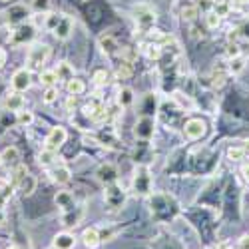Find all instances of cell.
Here are the masks:
<instances>
[{"mask_svg":"<svg viewBox=\"0 0 249 249\" xmlns=\"http://www.w3.org/2000/svg\"><path fill=\"white\" fill-rule=\"evenodd\" d=\"M52 54V48L48 44H34L28 48V54H26V64H28V70L34 72V70H40L42 72V66L48 62Z\"/></svg>","mask_w":249,"mask_h":249,"instance_id":"6da1fadb","label":"cell"},{"mask_svg":"<svg viewBox=\"0 0 249 249\" xmlns=\"http://www.w3.org/2000/svg\"><path fill=\"white\" fill-rule=\"evenodd\" d=\"M82 112H84V116L86 118H90L94 124H102V122H106L108 120V108L104 106V104L100 102V100H92V102H88L84 108H82Z\"/></svg>","mask_w":249,"mask_h":249,"instance_id":"7a4b0ae2","label":"cell"},{"mask_svg":"<svg viewBox=\"0 0 249 249\" xmlns=\"http://www.w3.org/2000/svg\"><path fill=\"white\" fill-rule=\"evenodd\" d=\"M66 140H68V132H66V128L54 126V128H50V132H48V136H46L44 148H46V150H54V152H58V150L66 143Z\"/></svg>","mask_w":249,"mask_h":249,"instance_id":"3957f363","label":"cell"},{"mask_svg":"<svg viewBox=\"0 0 249 249\" xmlns=\"http://www.w3.org/2000/svg\"><path fill=\"white\" fill-rule=\"evenodd\" d=\"M207 132V124L201 120V118H192L185 122V126H183V134L188 140L196 142V140H201Z\"/></svg>","mask_w":249,"mask_h":249,"instance_id":"277c9868","label":"cell"},{"mask_svg":"<svg viewBox=\"0 0 249 249\" xmlns=\"http://www.w3.org/2000/svg\"><path fill=\"white\" fill-rule=\"evenodd\" d=\"M124 199H126V194H124V190L120 188L118 183L106 185V192H104V201H106L108 207H112V210H118V207L124 205Z\"/></svg>","mask_w":249,"mask_h":249,"instance_id":"5b68a950","label":"cell"},{"mask_svg":"<svg viewBox=\"0 0 249 249\" xmlns=\"http://www.w3.org/2000/svg\"><path fill=\"white\" fill-rule=\"evenodd\" d=\"M32 84V72L28 68H18L14 74H12V80H10V86L14 92H26Z\"/></svg>","mask_w":249,"mask_h":249,"instance_id":"8992f818","label":"cell"},{"mask_svg":"<svg viewBox=\"0 0 249 249\" xmlns=\"http://www.w3.org/2000/svg\"><path fill=\"white\" fill-rule=\"evenodd\" d=\"M134 190L138 194H150V190H152V176H150V170L146 168V165H140V168L136 170Z\"/></svg>","mask_w":249,"mask_h":249,"instance_id":"52a82bcc","label":"cell"},{"mask_svg":"<svg viewBox=\"0 0 249 249\" xmlns=\"http://www.w3.org/2000/svg\"><path fill=\"white\" fill-rule=\"evenodd\" d=\"M154 130H156V124H154V118L152 116H142L134 128V136L138 140H150L154 136Z\"/></svg>","mask_w":249,"mask_h":249,"instance_id":"ba28073f","label":"cell"},{"mask_svg":"<svg viewBox=\"0 0 249 249\" xmlns=\"http://www.w3.org/2000/svg\"><path fill=\"white\" fill-rule=\"evenodd\" d=\"M72 30H74V20L70 16H66V14H60V20H58V24L54 26L52 34L58 40H66V38H70Z\"/></svg>","mask_w":249,"mask_h":249,"instance_id":"9c48e42d","label":"cell"},{"mask_svg":"<svg viewBox=\"0 0 249 249\" xmlns=\"http://www.w3.org/2000/svg\"><path fill=\"white\" fill-rule=\"evenodd\" d=\"M32 36H34V26L32 24H20L10 34V42L12 44H24L26 40H32Z\"/></svg>","mask_w":249,"mask_h":249,"instance_id":"30bf717a","label":"cell"},{"mask_svg":"<svg viewBox=\"0 0 249 249\" xmlns=\"http://www.w3.org/2000/svg\"><path fill=\"white\" fill-rule=\"evenodd\" d=\"M96 176H98V181L106 183V185L118 181V170H116V165H112V163H104V165H100L98 172H96Z\"/></svg>","mask_w":249,"mask_h":249,"instance_id":"8fae6325","label":"cell"},{"mask_svg":"<svg viewBox=\"0 0 249 249\" xmlns=\"http://www.w3.org/2000/svg\"><path fill=\"white\" fill-rule=\"evenodd\" d=\"M26 106V102H24V96H20V92H10L6 94L4 98V108L10 110V112H20V110H24Z\"/></svg>","mask_w":249,"mask_h":249,"instance_id":"7c38bea8","label":"cell"},{"mask_svg":"<svg viewBox=\"0 0 249 249\" xmlns=\"http://www.w3.org/2000/svg\"><path fill=\"white\" fill-rule=\"evenodd\" d=\"M52 247L54 249H74L76 247V237L72 233H68V231H62V233L54 235Z\"/></svg>","mask_w":249,"mask_h":249,"instance_id":"4fadbf2b","label":"cell"},{"mask_svg":"<svg viewBox=\"0 0 249 249\" xmlns=\"http://www.w3.org/2000/svg\"><path fill=\"white\" fill-rule=\"evenodd\" d=\"M54 201H56V205L62 210V213H64V212H70V210H74V207H76L74 196H72L70 192H58L56 197H54Z\"/></svg>","mask_w":249,"mask_h":249,"instance_id":"5bb4252c","label":"cell"},{"mask_svg":"<svg viewBox=\"0 0 249 249\" xmlns=\"http://www.w3.org/2000/svg\"><path fill=\"white\" fill-rule=\"evenodd\" d=\"M82 215H84V210L76 205L74 210H70V212H64V213H62V225H64V227H76V225L80 223Z\"/></svg>","mask_w":249,"mask_h":249,"instance_id":"9a60e30c","label":"cell"},{"mask_svg":"<svg viewBox=\"0 0 249 249\" xmlns=\"http://www.w3.org/2000/svg\"><path fill=\"white\" fill-rule=\"evenodd\" d=\"M82 243H84L88 249H96L102 243L100 231L96 230V227H88V230H84V233H82Z\"/></svg>","mask_w":249,"mask_h":249,"instance_id":"2e32d148","label":"cell"},{"mask_svg":"<svg viewBox=\"0 0 249 249\" xmlns=\"http://www.w3.org/2000/svg\"><path fill=\"white\" fill-rule=\"evenodd\" d=\"M146 34H148V42L158 44V46H161V48L168 46V44L172 42V36L165 34V32H161V30H158V28H152V30H148Z\"/></svg>","mask_w":249,"mask_h":249,"instance_id":"e0dca14e","label":"cell"},{"mask_svg":"<svg viewBox=\"0 0 249 249\" xmlns=\"http://www.w3.org/2000/svg\"><path fill=\"white\" fill-rule=\"evenodd\" d=\"M50 176H52V181H56L58 185H64V183H68L70 181V178H72V172H70V168H66V165H56V168L50 172Z\"/></svg>","mask_w":249,"mask_h":249,"instance_id":"ac0fdd59","label":"cell"},{"mask_svg":"<svg viewBox=\"0 0 249 249\" xmlns=\"http://www.w3.org/2000/svg\"><path fill=\"white\" fill-rule=\"evenodd\" d=\"M66 92L70 96H80V94H84L86 92V84H84V80H80V78H70L66 82Z\"/></svg>","mask_w":249,"mask_h":249,"instance_id":"d6986e66","label":"cell"},{"mask_svg":"<svg viewBox=\"0 0 249 249\" xmlns=\"http://www.w3.org/2000/svg\"><path fill=\"white\" fill-rule=\"evenodd\" d=\"M54 72H56L58 80H64V82H68L70 78H74V68L68 64V62H58V66L54 68Z\"/></svg>","mask_w":249,"mask_h":249,"instance_id":"ffe728a7","label":"cell"},{"mask_svg":"<svg viewBox=\"0 0 249 249\" xmlns=\"http://www.w3.org/2000/svg\"><path fill=\"white\" fill-rule=\"evenodd\" d=\"M56 160H58V152H54V150H42L40 152V156H38V163L42 165V168H50L52 163H56Z\"/></svg>","mask_w":249,"mask_h":249,"instance_id":"44dd1931","label":"cell"},{"mask_svg":"<svg viewBox=\"0 0 249 249\" xmlns=\"http://www.w3.org/2000/svg\"><path fill=\"white\" fill-rule=\"evenodd\" d=\"M18 190L22 192L24 196H32V194L36 192V178L28 174V176H26V178H24L22 181L18 183Z\"/></svg>","mask_w":249,"mask_h":249,"instance_id":"7402d4cb","label":"cell"},{"mask_svg":"<svg viewBox=\"0 0 249 249\" xmlns=\"http://www.w3.org/2000/svg\"><path fill=\"white\" fill-rule=\"evenodd\" d=\"M134 104V92L132 88H122L120 94H118V106L120 108H128Z\"/></svg>","mask_w":249,"mask_h":249,"instance_id":"603a6c76","label":"cell"},{"mask_svg":"<svg viewBox=\"0 0 249 249\" xmlns=\"http://www.w3.org/2000/svg\"><path fill=\"white\" fill-rule=\"evenodd\" d=\"M10 176H12V185H14V188H18V183L28 176V168H26L24 163H18V165H14V168H12V174Z\"/></svg>","mask_w":249,"mask_h":249,"instance_id":"cb8c5ba5","label":"cell"},{"mask_svg":"<svg viewBox=\"0 0 249 249\" xmlns=\"http://www.w3.org/2000/svg\"><path fill=\"white\" fill-rule=\"evenodd\" d=\"M58 82L60 80H58V76H56L54 70H42V72H40V84H42V86L50 88V86H56Z\"/></svg>","mask_w":249,"mask_h":249,"instance_id":"d4e9b609","label":"cell"},{"mask_svg":"<svg viewBox=\"0 0 249 249\" xmlns=\"http://www.w3.org/2000/svg\"><path fill=\"white\" fill-rule=\"evenodd\" d=\"M16 124H18V126H24V128L32 126V124H34V114L28 112V110H20V112H16Z\"/></svg>","mask_w":249,"mask_h":249,"instance_id":"484cf974","label":"cell"},{"mask_svg":"<svg viewBox=\"0 0 249 249\" xmlns=\"http://www.w3.org/2000/svg\"><path fill=\"white\" fill-rule=\"evenodd\" d=\"M2 158H4V163H10V165H18V160H20V152L18 148L10 146L2 152Z\"/></svg>","mask_w":249,"mask_h":249,"instance_id":"4316f807","label":"cell"},{"mask_svg":"<svg viewBox=\"0 0 249 249\" xmlns=\"http://www.w3.org/2000/svg\"><path fill=\"white\" fill-rule=\"evenodd\" d=\"M100 46H102V52H106L108 56L118 50V44L114 42L112 36H102V38H100Z\"/></svg>","mask_w":249,"mask_h":249,"instance_id":"83f0119b","label":"cell"},{"mask_svg":"<svg viewBox=\"0 0 249 249\" xmlns=\"http://www.w3.org/2000/svg\"><path fill=\"white\" fill-rule=\"evenodd\" d=\"M205 24H207V28H210V30H215L221 24V16L215 10H207L205 12Z\"/></svg>","mask_w":249,"mask_h":249,"instance_id":"f1b7e54d","label":"cell"},{"mask_svg":"<svg viewBox=\"0 0 249 249\" xmlns=\"http://www.w3.org/2000/svg\"><path fill=\"white\" fill-rule=\"evenodd\" d=\"M12 190H14V185H12V183H4V185H0V210H4L6 201H8V199H10V196H12Z\"/></svg>","mask_w":249,"mask_h":249,"instance_id":"f546056e","label":"cell"},{"mask_svg":"<svg viewBox=\"0 0 249 249\" xmlns=\"http://www.w3.org/2000/svg\"><path fill=\"white\" fill-rule=\"evenodd\" d=\"M143 54H146L150 60H158L161 56V46L152 44V42H146V44H143Z\"/></svg>","mask_w":249,"mask_h":249,"instance_id":"4dcf8cb0","label":"cell"},{"mask_svg":"<svg viewBox=\"0 0 249 249\" xmlns=\"http://www.w3.org/2000/svg\"><path fill=\"white\" fill-rule=\"evenodd\" d=\"M247 156H245V150H243V146H231L230 150H227V160H231V161H241V160H245Z\"/></svg>","mask_w":249,"mask_h":249,"instance_id":"1f68e13d","label":"cell"},{"mask_svg":"<svg viewBox=\"0 0 249 249\" xmlns=\"http://www.w3.org/2000/svg\"><path fill=\"white\" fill-rule=\"evenodd\" d=\"M243 68H245V62H243L241 56H233V58H230V72H231L233 76L241 74Z\"/></svg>","mask_w":249,"mask_h":249,"instance_id":"d6a6232c","label":"cell"},{"mask_svg":"<svg viewBox=\"0 0 249 249\" xmlns=\"http://www.w3.org/2000/svg\"><path fill=\"white\" fill-rule=\"evenodd\" d=\"M132 64L130 62H122V64L118 66V70H116V76H118V80H128V78H132Z\"/></svg>","mask_w":249,"mask_h":249,"instance_id":"836d02e7","label":"cell"},{"mask_svg":"<svg viewBox=\"0 0 249 249\" xmlns=\"http://www.w3.org/2000/svg\"><path fill=\"white\" fill-rule=\"evenodd\" d=\"M56 100H58V86L46 88V92L42 94V102L46 104V106H50V104H54Z\"/></svg>","mask_w":249,"mask_h":249,"instance_id":"e575fe53","label":"cell"},{"mask_svg":"<svg viewBox=\"0 0 249 249\" xmlns=\"http://www.w3.org/2000/svg\"><path fill=\"white\" fill-rule=\"evenodd\" d=\"M108 78H110V74H108L106 70H96L94 76H92V80H94L96 86H106V84H108Z\"/></svg>","mask_w":249,"mask_h":249,"instance_id":"d590c367","label":"cell"},{"mask_svg":"<svg viewBox=\"0 0 249 249\" xmlns=\"http://www.w3.org/2000/svg\"><path fill=\"white\" fill-rule=\"evenodd\" d=\"M30 6L36 12H48L50 10V0H32Z\"/></svg>","mask_w":249,"mask_h":249,"instance_id":"8d00e7d4","label":"cell"},{"mask_svg":"<svg viewBox=\"0 0 249 249\" xmlns=\"http://www.w3.org/2000/svg\"><path fill=\"white\" fill-rule=\"evenodd\" d=\"M181 16H183V20H196V16H197V6H185V8L181 10Z\"/></svg>","mask_w":249,"mask_h":249,"instance_id":"74e56055","label":"cell"},{"mask_svg":"<svg viewBox=\"0 0 249 249\" xmlns=\"http://www.w3.org/2000/svg\"><path fill=\"white\" fill-rule=\"evenodd\" d=\"M76 106H78L76 96H68V98H66V102H64V110H66L68 114H72V112L76 110Z\"/></svg>","mask_w":249,"mask_h":249,"instance_id":"f35d334b","label":"cell"},{"mask_svg":"<svg viewBox=\"0 0 249 249\" xmlns=\"http://www.w3.org/2000/svg\"><path fill=\"white\" fill-rule=\"evenodd\" d=\"M237 245H239V249H249V233H247V235H243V237L239 239V243H237Z\"/></svg>","mask_w":249,"mask_h":249,"instance_id":"ab89813d","label":"cell"},{"mask_svg":"<svg viewBox=\"0 0 249 249\" xmlns=\"http://www.w3.org/2000/svg\"><path fill=\"white\" fill-rule=\"evenodd\" d=\"M241 176H243V179H245V181H249V161L241 165Z\"/></svg>","mask_w":249,"mask_h":249,"instance_id":"60d3db41","label":"cell"},{"mask_svg":"<svg viewBox=\"0 0 249 249\" xmlns=\"http://www.w3.org/2000/svg\"><path fill=\"white\" fill-rule=\"evenodd\" d=\"M4 64H6V52H4L2 48H0V70L4 68Z\"/></svg>","mask_w":249,"mask_h":249,"instance_id":"b9f144b4","label":"cell"},{"mask_svg":"<svg viewBox=\"0 0 249 249\" xmlns=\"http://www.w3.org/2000/svg\"><path fill=\"white\" fill-rule=\"evenodd\" d=\"M215 12H217L219 16H225V12H227V4H219V6H215Z\"/></svg>","mask_w":249,"mask_h":249,"instance_id":"7bdbcfd3","label":"cell"},{"mask_svg":"<svg viewBox=\"0 0 249 249\" xmlns=\"http://www.w3.org/2000/svg\"><path fill=\"white\" fill-rule=\"evenodd\" d=\"M241 146H243V150H245V156H249V138H247V140L241 143Z\"/></svg>","mask_w":249,"mask_h":249,"instance_id":"ee69618b","label":"cell"},{"mask_svg":"<svg viewBox=\"0 0 249 249\" xmlns=\"http://www.w3.org/2000/svg\"><path fill=\"white\" fill-rule=\"evenodd\" d=\"M4 219H6V215H4V210H0V223H4Z\"/></svg>","mask_w":249,"mask_h":249,"instance_id":"f6af8a7d","label":"cell"},{"mask_svg":"<svg viewBox=\"0 0 249 249\" xmlns=\"http://www.w3.org/2000/svg\"><path fill=\"white\" fill-rule=\"evenodd\" d=\"M2 163H4V158H2V154H0V168H2Z\"/></svg>","mask_w":249,"mask_h":249,"instance_id":"bcb514c9","label":"cell"},{"mask_svg":"<svg viewBox=\"0 0 249 249\" xmlns=\"http://www.w3.org/2000/svg\"><path fill=\"white\" fill-rule=\"evenodd\" d=\"M4 134V126H2V124H0V136H2Z\"/></svg>","mask_w":249,"mask_h":249,"instance_id":"7dc6e473","label":"cell"},{"mask_svg":"<svg viewBox=\"0 0 249 249\" xmlns=\"http://www.w3.org/2000/svg\"><path fill=\"white\" fill-rule=\"evenodd\" d=\"M239 2H241V4H249V0H239Z\"/></svg>","mask_w":249,"mask_h":249,"instance_id":"c3c4849f","label":"cell"},{"mask_svg":"<svg viewBox=\"0 0 249 249\" xmlns=\"http://www.w3.org/2000/svg\"><path fill=\"white\" fill-rule=\"evenodd\" d=\"M8 249H18V247H16V245H10V247H8Z\"/></svg>","mask_w":249,"mask_h":249,"instance_id":"681fc988","label":"cell"},{"mask_svg":"<svg viewBox=\"0 0 249 249\" xmlns=\"http://www.w3.org/2000/svg\"><path fill=\"white\" fill-rule=\"evenodd\" d=\"M2 2H10V0H2Z\"/></svg>","mask_w":249,"mask_h":249,"instance_id":"f907efd6","label":"cell"},{"mask_svg":"<svg viewBox=\"0 0 249 249\" xmlns=\"http://www.w3.org/2000/svg\"><path fill=\"white\" fill-rule=\"evenodd\" d=\"M52 249H54V247H52Z\"/></svg>","mask_w":249,"mask_h":249,"instance_id":"816d5d0a","label":"cell"}]
</instances>
